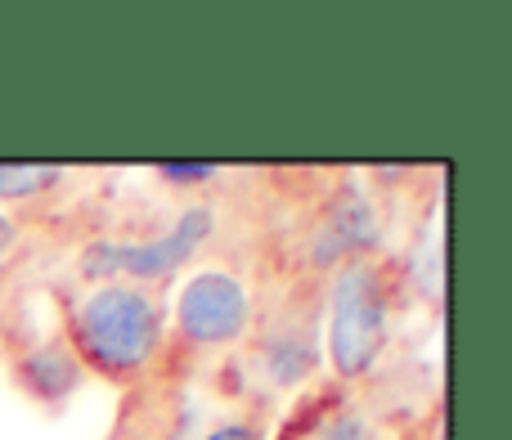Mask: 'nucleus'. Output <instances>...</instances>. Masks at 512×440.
Instances as JSON below:
<instances>
[{"label": "nucleus", "mask_w": 512, "mask_h": 440, "mask_svg": "<svg viewBox=\"0 0 512 440\" xmlns=\"http://www.w3.org/2000/svg\"><path fill=\"white\" fill-rule=\"evenodd\" d=\"M167 315L149 288L126 279H108L77 301L68 319V346L77 351L81 369H95L113 382H131L162 351Z\"/></svg>", "instance_id": "1"}, {"label": "nucleus", "mask_w": 512, "mask_h": 440, "mask_svg": "<svg viewBox=\"0 0 512 440\" xmlns=\"http://www.w3.org/2000/svg\"><path fill=\"white\" fill-rule=\"evenodd\" d=\"M391 333V301L387 279L373 256H351L337 265L328 283V324L324 355L342 382H360L378 369L382 346Z\"/></svg>", "instance_id": "2"}, {"label": "nucleus", "mask_w": 512, "mask_h": 440, "mask_svg": "<svg viewBox=\"0 0 512 440\" xmlns=\"http://www.w3.org/2000/svg\"><path fill=\"white\" fill-rule=\"evenodd\" d=\"M212 229H216V207L194 203L171 220V229H162L158 238H104V243H90L81 252V274L104 283L126 274V283L149 288V283L171 279L212 238Z\"/></svg>", "instance_id": "3"}, {"label": "nucleus", "mask_w": 512, "mask_h": 440, "mask_svg": "<svg viewBox=\"0 0 512 440\" xmlns=\"http://www.w3.org/2000/svg\"><path fill=\"white\" fill-rule=\"evenodd\" d=\"M252 328V297L239 274L230 270H198L176 292V333L189 346H234Z\"/></svg>", "instance_id": "4"}, {"label": "nucleus", "mask_w": 512, "mask_h": 440, "mask_svg": "<svg viewBox=\"0 0 512 440\" xmlns=\"http://www.w3.org/2000/svg\"><path fill=\"white\" fill-rule=\"evenodd\" d=\"M373 238H378V212H373V203L360 189H342L315 234V261L342 265V261H351V256L369 252Z\"/></svg>", "instance_id": "5"}, {"label": "nucleus", "mask_w": 512, "mask_h": 440, "mask_svg": "<svg viewBox=\"0 0 512 440\" xmlns=\"http://www.w3.org/2000/svg\"><path fill=\"white\" fill-rule=\"evenodd\" d=\"M81 373L86 369H81L77 351L68 342H41L18 355V382H23V391L36 400H50V405L68 400L81 387Z\"/></svg>", "instance_id": "6"}, {"label": "nucleus", "mask_w": 512, "mask_h": 440, "mask_svg": "<svg viewBox=\"0 0 512 440\" xmlns=\"http://www.w3.org/2000/svg\"><path fill=\"white\" fill-rule=\"evenodd\" d=\"M315 342L310 337H274L270 346H265V373H270L279 387H297V382H306V373L315 369Z\"/></svg>", "instance_id": "7"}, {"label": "nucleus", "mask_w": 512, "mask_h": 440, "mask_svg": "<svg viewBox=\"0 0 512 440\" xmlns=\"http://www.w3.org/2000/svg\"><path fill=\"white\" fill-rule=\"evenodd\" d=\"M63 176L54 162H0V203H23L36 198Z\"/></svg>", "instance_id": "8"}, {"label": "nucleus", "mask_w": 512, "mask_h": 440, "mask_svg": "<svg viewBox=\"0 0 512 440\" xmlns=\"http://www.w3.org/2000/svg\"><path fill=\"white\" fill-rule=\"evenodd\" d=\"M158 180H167V185L176 189H189V185H207V180H216V162H158Z\"/></svg>", "instance_id": "9"}, {"label": "nucleus", "mask_w": 512, "mask_h": 440, "mask_svg": "<svg viewBox=\"0 0 512 440\" xmlns=\"http://www.w3.org/2000/svg\"><path fill=\"white\" fill-rule=\"evenodd\" d=\"M324 440H369V423L360 414H342V418H333Z\"/></svg>", "instance_id": "10"}, {"label": "nucleus", "mask_w": 512, "mask_h": 440, "mask_svg": "<svg viewBox=\"0 0 512 440\" xmlns=\"http://www.w3.org/2000/svg\"><path fill=\"white\" fill-rule=\"evenodd\" d=\"M203 440H265V432L256 423H221V427H212Z\"/></svg>", "instance_id": "11"}, {"label": "nucleus", "mask_w": 512, "mask_h": 440, "mask_svg": "<svg viewBox=\"0 0 512 440\" xmlns=\"http://www.w3.org/2000/svg\"><path fill=\"white\" fill-rule=\"evenodd\" d=\"M14 238H18V225H14V220H9L5 212H0V252H5V247L14 243Z\"/></svg>", "instance_id": "12"}]
</instances>
